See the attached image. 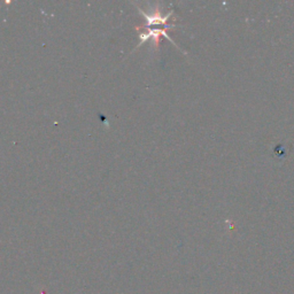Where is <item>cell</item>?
Returning a JSON list of instances; mask_svg holds the SVG:
<instances>
[{"instance_id": "obj_1", "label": "cell", "mask_w": 294, "mask_h": 294, "mask_svg": "<svg viewBox=\"0 0 294 294\" xmlns=\"http://www.w3.org/2000/svg\"><path fill=\"white\" fill-rule=\"evenodd\" d=\"M138 11H139V13L141 15H144L146 17V21H147V26H152V25H164L168 22L169 20V17H170L171 15V13H169V14L167 16H164L162 17L161 15L159 14V12L158 13H155L154 15H147L146 13L142 12L140 8H138Z\"/></svg>"}]
</instances>
